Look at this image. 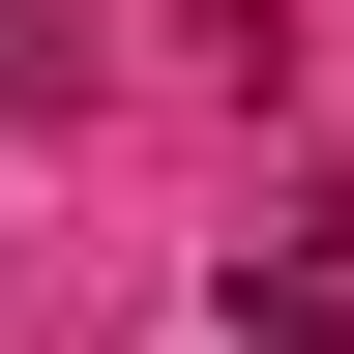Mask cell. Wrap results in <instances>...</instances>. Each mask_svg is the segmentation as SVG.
Masks as SVG:
<instances>
[{"label": "cell", "instance_id": "cell-1", "mask_svg": "<svg viewBox=\"0 0 354 354\" xmlns=\"http://www.w3.org/2000/svg\"><path fill=\"white\" fill-rule=\"evenodd\" d=\"M0 88H30V30H0Z\"/></svg>", "mask_w": 354, "mask_h": 354}, {"label": "cell", "instance_id": "cell-2", "mask_svg": "<svg viewBox=\"0 0 354 354\" xmlns=\"http://www.w3.org/2000/svg\"><path fill=\"white\" fill-rule=\"evenodd\" d=\"M236 354H266V325H236Z\"/></svg>", "mask_w": 354, "mask_h": 354}]
</instances>
